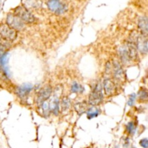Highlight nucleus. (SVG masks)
<instances>
[{"instance_id":"nucleus-5","label":"nucleus","mask_w":148,"mask_h":148,"mask_svg":"<svg viewBox=\"0 0 148 148\" xmlns=\"http://www.w3.org/2000/svg\"><path fill=\"white\" fill-rule=\"evenodd\" d=\"M47 5L48 9L56 15H62L67 10V7L59 0H49Z\"/></svg>"},{"instance_id":"nucleus-26","label":"nucleus","mask_w":148,"mask_h":148,"mask_svg":"<svg viewBox=\"0 0 148 148\" xmlns=\"http://www.w3.org/2000/svg\"><path fill=\"white\" fill-rule=\"evenodd\" d=\"M6 52V48H5V46L0 44V59L2 58V56H3Z\"/></svg>"},{"instance_id":"nucleus-8","label":"nucleus","mask_w":148,"mask_h":148,"mask_svg":"<svg viewBox=\"0 0 148 148\" xmlns=\"http://www.w3.org/2000/svg\"><path fill=\"white\" fill-rule=\"evenodd\" d=\"M135 45H136L138 52H139L143 55L147 54L148 51L147 37L142 35H138L136 41H135Z\"/></svg>"},{"instance_id":"nucleus-17","label":"nucleus","mask_w":148,"mask_h":148,"mask_svg":"<svg viewBox=\"0 0 148 148\" xmlns=\"http://www.w3.org/2000/svg\"><path fill=\"white\" fill-rule=\"evenodd\" d=\"M99 114H100V110L95 106H92L87 111V117L88 119H92L95 117H97Z\"/></svg>"},{"instance_id":"nucleus-7","label":"nucleus","mask_w":148,"mask_h":148,"mask_svg":"<svg viewBox=\"0 0 148 148\" xmlns=\"http://www.w3.org/2000/svg\"><path fill=\"white\" fill-rule=\"evenodd\" d=\"M112 72L113 77L118 81H124L125 80V74L123 70L121 65L119 62H114L112 66Z\"/></svg>"},{"instance_id":"nucleus-18","label":"nucleus","mask_w":148,"mask_h":148,"mask_svg":"<svg viewBox=\"0 0 148 148\" xmlns=\"http://www.w3.org/2000/svg\"><path fill=\"white\" fill-rule=\"evenodd\" d=\"M138 98L140 101L145 102L147 100L148 95H147V90L145 88H141L138 92Z\"/></svg>"},{"instance_id":"nucleus-16","label":"nucleus","mask_w":148,"mask_h":148,"mask_svg":"<svg viewBox=\"0 0 148 148\" xmlns=\"http://www.w3.org/2000/svg\"><path fill=\"white\" fill-rule=\"evenodd\" d=\"M85 91V88L80 84L77 83V82H74L71 86V92L72 93L82 94Z\"/></svg>"},{"instance_id":"nucleus-13","label":"nucleus","mask_w":148,"mask_h":148,"mask_svg":"<svg viewBox=\"0 0 148 148\" xmlns=\"http://www.w3.org/2000/svg\"><path fill=\"white\" fill-rule=\"evenodd\" d=\"M127 50H128L130 60L136 61L138 58V51L135 44L131 42V41H129V42L127 43Z\"/></svg>"},{"instance_id":"nucleus-4","label":"nucleus","mask_w":148,"mask_h":148,"mask_svg":"<svg viewBox=\"0 0 148 148\" xmlns=\"http://www.w3.org/2000/svg\"><path fill=\"white\" fill-rule=\"evenodd\" d=\"M0 35L9 41H14L17 38V31L9 27L7 24H0Z\"/></svg>"},{"instance_id":"nucleus-2","label":"nucleus","mask_w":148,"mask_h":148,"mask_svg":"<svg viewBox=\"0 0 148 148\" xmlns=\"http://www.w3.org/2000/svg\"><path fill=\"white\" fill-rule=\"evenodd\" d=\"M14 15L17 16L24 23H33L35 21V17L33 14L23 7L20 6L16 8Z\"/></svg>"},{"instance_id":"nucleus-15","label":"nucleus","mask_w":148,"mask_h":148,"mask_svg":"<svg viewBox=\"0 0 148 148\" xmlns=\"http://www.w3.org/2000/svg\"><path fill=\"white\" fill-rule=\"evenodd\" d=\"M74 110L77 113V114L80 115V116H81L82 114H83L87 109V106L85 102H78V103H76L74 105Z\"/></svg>"},{"instance_id":"nucleus-11","label":"nucleus","mask_w":148,"mask_h":148,"mask_svg":"<svg viewBox=\"0 0 148 148\" xmlns=\"http://www.w3.org/2000/svg\"><path fill=\"white\" fill-rule=\"evenodd\" d=\"M48 105H49V110L51 113L55 116H58L60 112V100H59V97L54 96L52 101L48 103Z\"/></svg>"},{"instance_id":"nucleus-1","label":"nucleus","mask_w":148,"mask_h":148,"mask_svg":"<svg viewBox=\"0 0 148 148\" xmlns=\"http://www.w3.org/2000/svg\"><path fill=\"white\" fill-rule=\"evenodd\" d=\"M103 100V86L101 83H98L92 89L89 95V104L92 106H96L100 104Z\"/></svg>"},{"instance_id":"nucleus-14","label":"nucleus","mask_w":148,"mask_h":148,"mask_svg":"<svg viewBox=\"0 0 148 148\" xmlns=\"http://www.w3.org/2000/svg\"><path fill=\"white\" fill-rule=\"evenodd\" d=\"M119 55L121 62L124 64H128L130 62V58L129 56L128 50H127V46H121L120 47L119 50Z\"/></svg>"},{"instance_id":"nucleus-27","label":"nucleus","mask_w":148,"mask_h":148,"mask_svg":"<svg viewBox=\"0 0 148 148\" xmlns=\"http://www.w3.org/2000/svg\"><path fill=\"white\" fill-rule=\"evenodd\" d=\"M114 148H119V147H117H117H115Z\"/></svg>"},{"instance_id":"nucleus-21","label":"nucleus","mask_w":148,"mask_h":148,"mask_svg":"<svg viewBox=\"0 0 148 148\" xmlns=\"http://www.w3.org/2000/svg\"><path fill=\"white\" fill-rule=\"evenodd\" d=\"M136 125L135 124V123L133 121H129L128 124L126 126V129L128 131V133L131 135H133L135 133V131H136Z\"/></svg>"},{"instance_id":"nucleus-22","label":"nucleus","mask_w":148,"mask_h":148,"mask_svg":"<svg viewBox=\"0 0 148 148\" xmlns=\"http://www.w3.org/2000/svg\"><path fill=\"white\" fill-rule=\"evenodd\" d=\"M8 60H9V53L6 52V53L2 56V58L0 59V67H2V68L6 67V65L7 64Z\"/></svg>"},{"instance_id":"nucleus-3","label":"nucleus","mask_w":148,"mask_h":148,"mask_svg":"<svg viewBox=\"0 0 148 148\" xmlns=\"http://www.w3.org/2000/svg\"><path fill=\"white\" fill-rule=\"evenodd\" d=\"M6 21L7 25L15 31L21 30L25 27V23L14 14H8Z\"/></svg>"},{"instance_id":"nucleus-28","label":"nucleus","mask_w":148,"mask_h":148,"mask_svg":"<svg viewBox=\"0 0 148 148\" xmlns=\"http://www.w3.org/2000/svg\"><path fill=\"white\" fill-rule=\"evenodd\" d=\"M130 148H135V147H130Z\"/></svg>"},{"instance_id":"nucleus-23","label":"nucleus","mask_w":148,"mask_h":148,"mask_svg":"<svg viewBox=\"0 0 148 148\" xmlns=\"http://www.w3.org/2000/svg\"><path fill=\"white\" fill-rule=\"evenodd\" d=\"M137 99V95L135 93H131L130 94L129 96V100H128V106H133V105L135 104V100Z\"/></svg>"},{"instance_id":"nucleus-19","label":"nucleus","mask_w":148,"mask_h":148,"mask_svg":"<svg viewBox=\"0 0 148 148\" xmlns=\"http://www.w3.org/2000/svg\"><path fill=\"white\" fill-rule=\"evenodd\" d=\"M70 106H71V101H70V98L67 97H64L62 98V102H61V106H62V109L63 111H67L69 108H70Z\"/></svg>"},{"instance_id":"nucleus-10","label":"nucleus","mask_w":148,"mask_h":148,"mask_svg":"<svg viewBox=\"0 0 148 148\" xmlns=\"http://www.w3.org/2000/svg\"><path fill=\"white\" fill-rule=\"evenodd\" d=\"M103 88L105 94L108 96H111L116 92V85L110 79H106L103 82Z\"/></svg>"},{"instance_id":"nucleus-25","label":"nucleus","mask_w":148,"mask_h":148,"mask_svg":"<svg viewBox=\"0 0 148 148\" xmlns=\"http://www.w3.org/2000/svg\"><path fill=\"white\" fill-rule=\"evenodd\" d=\"M139 145H140L141 147L144 148H147L148 147V141L147 138H145V139H141L140 142H139Z\"/></svg>"},{"instance_id":"nucleus-24","label":"nucleus","mask_w":148,"mask_h":148,"mask_svg":"<svg viewBox=\"0 0 148 148\" xmlns=\"http://www.w3.org/2000/svg\"><path fill=\"white\" fill-rule=\"evenodd\" d=\"M41 108L43 109V111H44V115H48L50 113V110H49V105L47 101L44 102V103L41 104Z\"/></svg>"},{"instance_id":"nucleus-20","label":"nucleus","mask_w":148,"mask_h":148,"mask_svg":"<svg viewBox=\"0 0 148 148\" xmlns=\"http://www.w3.org/2000/svg\"><path fill=\"white\" fill-rule=\"evenodd\" d=\"M25 6L27 7L37 8L41 6V2L40 0H26Z\"/></svg>"},{"instance_id":"nucleus-9","label":"nucleus","mask_w":148,"mask_h":148,"mask_svg":"<svg viewBox=\"0 0 148 148\" xmlns=\"http://www.w3.org/2000/svg\"><path fill=\"white\" fill-rule=\"evenodd\" d=\"M33 86L30 83H25L20 85L15 90V93L20 98H25L33 90Z\"/></svg>"},{"instance_id":"nucleus-6","label":"nucleus","mask_w":148,"mask_h":148,"mask_svg":"<svg viewBox=\"0 0 148 148\" xmlns=\"http://www.w3.org/2000/svg\"><path fill=\"white\" fill-rule=\"evenodd\" d=\"M53 90L51 87H46L41 89L38 92V97H37V104L38 106H41L44 102L47 101L50 98Z\"/></svg>"},{"instance_id":"nucleus-12","label":"nucleus","mask_w":148,"mask_h":148,"mask_svg":"<svg viewBox=\"0 0 148 148\" xmlns=\"http://www.w3.org/2000/svg\"><path fill=\"white\" fill-rule=\"evenodd\" d=\"M138 27L140 30L142 35L147 37L148 33V21L147 17L145 16H142L138 20Z\"/></svg>"}]
</instances>
